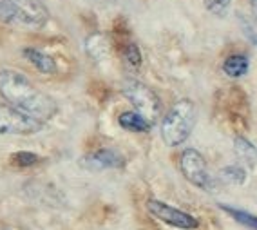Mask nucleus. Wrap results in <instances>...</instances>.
<instances>
[{
	"mask_svg": "<svg viewBox=\"0 0 257 230\" xmlns=\"http://www.w3.org/2000/svg\"><path fill=\"white\" fill-rule=\"evenodd\" d=\"M0 94L15 109L46 124L58 112L56 101L35 85L20 71L0 69Z\"/></svg>",
	"mask_w": 257,
	"mask_h": 230,
	"instance_id": "obj_1",
	"label": "nucleus"
},
{
	"mask_svg": "<svg viewBox=\"0 0 257 230\" xmlns=\"http://www.w3.org/2000/svg\"><path fill=\"white\" fill-rule=\"evenodd\" d=\"M198 110L192 100L176 101L161 120V140L169 147H179L188 140L196 127Z\"/></svg>",
	"mask_w": 257,
	"mask_h": 230,
	"instance_id": "obj_2",
	"label": "nucleus"
},
{
	"mask_svg": "<svg viewBox=\"0 0 257 230\" xmlns=\"http://www.w3.org/2000/svg\"><path fill=\"white\" fill-rule=\"evenodd\" d=\"M0 22L42 29L49 22V11L42 0H0Z\"/></svg>",
	"mask_w": 257,
	"mask_h": 230,
	"instance_id": "obj_3",
	"label": "nucleus"
},
{
	"mask_svg": "<svg viewBox=\"0 0 257 230\" xmlns=\"http://www.w3.org/2000/svg\"><path fill=\"white\" fill-rule=\"evenodd\" d=\"M121 91H123V96L134 105L136 112H140L145 120L151 122L152 125L160 120L161 100L149 85H145V83L140 82V80L131 78V80H125Z\"/></svg>",
	"mask_w": 257,
	"mask_h": 230,
	"instance_id": "obj_4",
	"label": "nucleus"
},
{
	"mask_svg": "<svg viewBox=\"0 0 257 230\" xmlns=\"http://www.w3.org/2000/svg\"><path fill=\"white\" fill-rule=\"evenodd\" d=\"M179 169H181V174L185 176V180L188 183H192L194 187L207 190V192L216 189V181L208 172L207 161H205L201 152L196 151V149H185L181 152Z\"/></svg>",
	"mask_w": 257,
	"mask_h": 230,
	"instance_id": "obj_5",
	"label": "nucleus"
},
{
	"mask_svg": "<svg viewBox=\"0 0 257 230\" xmlns=\"http://www.w3.org/2000/svg\"><path fill=\"white\" fill-rule=\"evenodd\" d=\"M44 129V124L13 105L0 103V134H17V136H29Z\"/></svg>",
	"mask_w": 257,
	"mask_h": 230,
	"instance_id": "obj_6",
	"label": "nucleus"
},
{
	"mask_svg": "<svg viewBox=\"0 0 257 230\" xmlns=\"http://www.w3.org/2000/svg\"><path fill=\"white\" fill-rule=\"evenodd\" d=\"M145 205H147V210L151 216L163 221V223H167V225L174 226V228L196 230L199 226V221L194 216H190L188 212H183V210H179V208L172 207V205H169V203H165V201H160V199H149Z\"/></svg>",
	"mask_w": 257,
	"mask_h": 230,
	"instance_id": "obj_7",
	"label": "nucleus"
},
{
	"mask_svg": "<svg viewBox=\"0 0 257 230\" xmlns=\"http://www.w3.org/2000/svg\"><path fill=\"white\" fill-rule=\"evenodd\" d=\"M125 165V156L116 149H98L89 152L80 160V167L91 172H101V170L121 169Z\"/></svg>",
	"mask_w": 257,
	"mask_h": 230,
	"instance_id": "obj_8",
	"label": "nucleus"
},
{
	"mask_svg": "<svg viewBox=\"0 0 257 230\" xmlns=\"http://www.w3.org/2000/svg\"><path fill=\"white\" fill-rule=\"evenodd\" d=\"M118 124L121 129L128 133H149L152 127L151 122H147L140 112L136 110H125L118 116Z\"/></svg>",
	"mask_w": 257,
	"mask_h": 230,
	"instance_id": "obj_9",
	"label": "nucleus"
},
{
	"mask_svg": "<svg viewBox=\"0 0 257 230\" xmlns=\"http://www.w3.org/2000/svg\"><path fill=\"white\" fill-rule=\"evenodd\" d=\"M22 55L26 56V60L31 62V64L37 67V71H40V73H44V74L56 73V62L53 60L49 55H46L44 51H38V49H35V47H26V49L22 51Z\"/></svg>",
	"mask_w": 257,
	"mask_h": 230,
	"instance_id": "obj_10",
	"label": "nucleus"
},
{
	"mask_svg": "<svg viewBox=\"0 0 257 230\" xmlns=\"http://www.w3.org/2000/svg\"><path fill=\"white\" fill-rule=\"evenodd\" d=\"M234 152L239 158V161H243L248 169L257 167V147L252 142H248L244 136H237L234 140Z\"/></svg>",
	"mask_w": 257,
	"mask_h": 230,
	"instance_id": "obj_11",
	"label": "nucleus"
},
{
	"mask_svg": "<svg viewBox=\"0 0 257 230\" xmlns=\"http://www.w3.org/2000/svg\"><path fill=\"white\" fill-rule=\"evenodd\" d=\"M85 51L94 60H105L109 56V40L103 33H92L91 37L85 40Z\"/></svg>",
	"mask_w": 257,
	"mask_h": 230,
	"instance_id": "obj_12",
	"label": "nucleus"
},
{
	"mask_svg": "<svg viewBox=\"0 0 257 230\" xmlns=\"http://www.w3.org/2000/svg\"><path fill=\"white\" fill-rule=\"evenodd\" d=\"M250 69V60L246 55H230L223 62V71L230 78H241Z\"/></svg>",
	"mask_w": 257,
	"mask_h": 230,
	"instance_id": "obj_13",
	"label": "nucleus"
},
{
	"mask_svg": "<svg viewBox=\"0 0 257 230\" xmlns=\"http://www.w3.org/2000/svg\"><path fill=\"white\" fill-rule=\"evenodd\" d=\"M221 180L228 185H243L246 181V170L241 165H228L219 170Z\"/></svg>",
	"mask_w": 257,
	"mask_h": 230,
	"instance_id": "obj_14",
	"label": "nucleus"
},
{
	"mask_svg": "<svg viewBox=\"0 0 257 230\" xmlns=\"http://www.w3.org/2000/svg\"><path fill=\"white\" fill-rule=\"evenodd\" d=\"M219 207L223 208L228 216L234 217L237 223H241V225H244L250 230H257V216H253V214H250V212H246V210H239V208L228 207V205H219Z\"/></svg>",
	"mask_w": 257,
	"mask_h": 230,
	"instance_id": "obj_15",
	"label": "nucleus"
},
{
	"mask_svg": "<svg viewBox=\"0 0 257 230\" xmlns=\"http://www.w3.org/2000/svg\"><path fill=\"white\" fill-rule=\"evenodd\" d=\"M123 60L131 69H140L142 67V51H140L138 44L128 42L123 47Z\"/></svg>",
	"mask_w": 257,
	"mask_h": 230,
	"instance_id": "obj_16",
	"label": "nucleus"
},
{
	"mask_svg": "<svg viewBox=\"0 0 257 230\" xmlns=\"http://www.w3.org/2000/svg\"><path fill=\"white\" fill-rule=\"evenodd\" d=\"M239 24H241V29H243L244 37L248 38L250 44L257 46V19L255 17H248V15H239Z\"/></svg>",
	"mask_w": 257,
	"mask_h": 230,
	"instance_id": "obj_17",
	"label": "nucleus"
},
{
	"mask_svg": "<svg viewBox=\"0 0 257 230\" xmlns=\"http://www.w3.org/2000/svg\"><path fill=\"white\" fill-rule=\"evenodd\" d=\"M203 4H205L208 13L223 19V17L228 13L230 6H232V0H203Z\"/></svg>",
	"mask_w": 257,
	"mask_h": 230,
	"instance_id": "obj_18",
	"label": "nucleus"
},
{
	"mask_svg": "<svg viewBox=\"0 0 257 230\" xmlns=\"http://www.w3.org/2000/svg\"><path fill=\"white\" fill-rule=\"evenodd\" d=\"M11 160H13L15 165H19V167H33L40 161V158H38V154H35V152L20 151V152H15L13 156H11Z\"/></svg>",
	"mask_w": 257,
	"mask_h": 230,
	"instance_id": "obj_19",
	"label": "nucleus"
},
{
	"mask_svg": "<svg viewBox=\"0 0 257 230\" xmlns=\"http://www.w3.org/2000/svg\"><path fill=\"white\" fill-rule=\"evenodd\" d=\"M252 11H253V17L257 19V0H252Z\"/></svg>",
	"mask_w": 257,
	"mask_h": 230,
	"instance_id": "obj_20",
	"label": "nucleus"
}]
</instances>
